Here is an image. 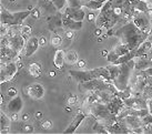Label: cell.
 Instances as JSON below:
<instances>
[{
  "mask_svg": "<svg viewBox=\"0 0 152 134\" xmlns=\"http://www.w3.org/2000/svg\"><path fill=\"white\" fill-rule=\"evenodd\" d=\"M106 37H115L118 39V42L126 44L130 50H135L148 38V36L133 23V21H129L119 28H112L108 30L103 38Z\"/></svg>",
  "mask_w": 152,
  "mask_h": 134,
  "instance_id": "6da1fadb",
  "label": "cell"
},
{
  "mask_svg": "<svg viewBox=\"0 0 152 134\" xmlns=\"http://www.w3.org/2000/svg\"><path fill=\"white\" fill-rule=\"evenodd\" d=\"M69 74L78 83L86 82V81H89V80L92 79H98V78H103L108 82L112 83L111 76H110V72L107 67L97 68V69H92V70H86V69L85 70H70Z\"/></svg>",
  "mask_w": 152,
  "mask_h": 134,
  "instance_id": "7a4b0ae2",
  "label": "cell"
},
{
  "mask_svg": "<svg viewBox=\"0 0 152 134\" xmlns=\"http://www.w3.org/2000/svg\"><path fill=\"white\" fill-rule=\"evenodd\" d=\"M134 59H132V60L126 63H122V64H118L119 73L117 79L113 81V85L118 89L119 91H123L129 87L131 76L134 72Z\"/></svg>",
  "mask_w": 152,
  "mask_h": 134,
  "instance_id": "3957f363",
  "label": "cell"
},
{
  "mask_svg": "<svg viewBox=\"0 0 152 134\" xmlns=\"http://www.w3.org/2000/svg\"><path fill=\"white\" fill-rule=\"evenodd\" d=\"M79 91L82 93H89L93 92V91H111L117 94L119 90L114 87L112 83L108 82L107 80H104L103 78H98V79H92L86 81V82H81L78 85Z\"/></svg>",
  "mask_w": 152,
  "mask_h": 134,
  "instance_id": "277c9868",
  "label": "cell"
},
{
  "mask_svg": "<svg viewBox=\"0 0 152 134\" xmlns=\"http://www.w3.org/2000/svg\"><path fill=\"white\" fill-rule=\"evenodd\" d=\"M32 7L30 6L29 8L25 11H18V12H10L4 6H0V13H1V23L7 25L9 27L13 25H22L23 21L27 17H29L32 11Z\"/></svg>",
  "mask_w": 152,
  "mask_h": 134,
  "instance_id": "5b68a950",
  "label": "cell"
},
{
  "mask_svg": "<svg viewBox=\"0 0 152 134\" xmlns=\"http://www.w3.org/2000/svg\"><path fill=\"white\" fill-rule=\"evenodd\" d=\"M18 72H19V68L16 61L13 60L8 62L1 61L0 62V83L4 84L11 81L18 74Z\"/></svg>",
  "mask_w": 152,
  "mask_h": 134,
  "instance_id": "8992f818",
  "label": "cell"
},
{
  "mask_svg": "<svg viewBox=\"0 0 152 134\" xmlns=\"http://www.w3.org/2000/svg\"><path fill=\"white\" fill-rule=\"evenodd\" d=\"M25 94L34 100H42L46 94V89L40 83H31L25 88Z\"/></svg>",
  "mask_w": 152,
  "mask_h": 134,
  "instance_id": "52a82bcc",
  "label": "cell"
},
{
  "mask_svg": "<svg viewBox=\"0 0 152 134\" xmlns=\"http://www.w3.org/2000/svg\"><path fill=\"white\" fill-rule=\"evenodd\" d=\"M87 117V114L83 112V111H78L77 112V115L75 117V119H72L71 123L68 125V127L64 131V134H71L75 133L78 127L82 124V122L85 121V119Z\"/></svg>",
  "mask_w": 152,
  "mask_h": 134,
  "instance_id": "ba28073f",
  "label": "cell"
},
{
  "mask_svg": "<svg viewBox=\"0 0 152 134\" xmlns=\"http://www.w3.org/2000/svg\"><path fill=\"white\" fill-rule=\"evenodd\" d=\"M39 48H40V44H39V38L34 37V36H31L27 42H26V47L25 50H23V55L27 58H30L37 52Z\"/></svg>",
  "mask_w": 152,
  "mask_h": 134,
  "instance_id": "9c48e42d",
  "label": "cell"
},
{
  "mask_svg": "<svg viewBox=\"0 0 152 134\" xmlns=\"http://www.w3.org/2000/svg\"><path fill=\"white\" fill-rule=\"evenodd\" d=\"M26 42L27 41L23 39V37H22L21 34H17L16 36H13V37L10 38V44H9V47H10L16 53L21 55L22 52H23V50H25Z\"/></svg>",
  "mask_w": 152,
  "mask_h": 134,
  "instance_id": "30bf717a",
  "label": "cell"
},
{
  "mask_svg": "<svg viewBox=\"0 0 152 134\" xmlns=\"http://www.w3.org/2000/svg\"><path fill=\"white\" fill-rule=\"evenodd\" d=\"M48 28L51 32H57L58 30L64 29V22H62V12L56 13L55 16L48 18Z\"/></svg>",
  "mask_w": 152,
  "mask_h": 134,
  "instance_id": "8fae6325",
  "label": "cell"
},
{
  "mask_svg": "<svg viewBox=\"0 0 152 134\" xmlns=\"http://www.w3.org/2000/svg\"><path fill=\"white\" fill-rule=\"evenodd\" d=\"M107 106H108V109H109L110 112L112 114H114L115 117L126 108L123 100L118 95H115L112 100L110 101L109 103H107Z\"/></svg>",
  "mask_w": 152,
  "mask_h": 134,
  "instance_id": "7c38bea8",
  "label": "cell"
},
{
  "mask_svg": "<svg viewBox=\"0 0 152 134\" xmlns=\"http://www.w3.org/2000/svg\"><path fill=\"white\" fill-rule=\"evenodd\" d=\"M64 13L75 21H83V19L86 18L85 8H70V7H67L64 9Z\"/></svg>",
  "mask_w": 152,
  "mask_h": 134,
  "instance_id": "4fadbf2b",
  "label": "cell"
},
{
  "mask_svg": "<svg viewBox=\"0 0 152 134\" xmlns=\"http://www.w3.org/2000/svg\"><path fill=\"white\" fill-rule=\"evenodd\" d=\"M22 109H23V101H22V98L19 94L16 95L15 98H11L7 103V110L10 113H13V112L20 113Z\"/></svg>",
  "mask_w": 152,
  "mask_h": 134,
  "instance_id": "5bb4252c",
  "label": "cell"
},
{
  "mask_svg": "<svg viewBox=\"0 0 152 134\" xmlns=\"http://www.w3.org/2000/svg\"><path fill=\"white\" fill-rule=\"evenodd\" d=\"M132 21H133V23H134L140 30H144V29H148V28H151V25H150V18L147 16V13L145 12L138 13L135 17H133Z\"/></svg>",
  "mask_w": 152,
  "mask_h": 134,
  "instance_id": "9a60e30c",
  "label": "cell"
},
{
  "mask_svg": "<svg viewBox=\"0 0 152 134\" xmlns=\"http://www.w3.org/2000/svg\"><path fill=\"white\" fill-rule=\"evenodd\" d=\"M62 22H64V30H75L78 31L82 28L83 22L82 21H75L72 20L71 18H69L62 12Z\"/></svg>",
  "mask_w": 152,
  "mask_h": 134,
  "instance_id": "2e32d148",
  "label": "cell"
},
{
  "mask_svg": "<svg viewBox=\"0 0 152 134\" xmlns=\"http://www.w3.org/2000/svg\"><path fill=\"white\" fill-rule=\"evenodd\" d=\"M66 63V51L62 49H57L53 57V64L57 69L61 70Z\"/></svg>",
  "mask_w": 152,
  "mask_h": 134,
  "instance_id": "e0dca14e",
  "label": "cell"
},
{
  "mask_svg": "<svg viewBox=\"0 0 152 134\" xmlns=\"http://www.w3.org/2000/svg\"><path fill=\"white\" fill-rule=\"evenodd\" d=\"M26 71H27V73H29L31 76H34V78H40L41 72H42V66H41V63L39 62H32L28 64Z\"/></svg>",
  "mask_w": 152,
  "mask_h": 134,
  "instance_id": "ac0fdd59",
  "label": "cell"
},
{
  "mask_svg": "<svg viewBox=\"0 0 152 134\" xmlns=\"http://www.w3.org/2000/svg\"><path fill=\"white\" fill-rule=\"evenodd\" d=\"M152 50V42L148 39H145L141 44H140L137 49H135V52H137V58H139L141 55H147L150 51Z\"/></svg>",
  "mask_w": 152,
  "mask_h": 134,
  "instance_id": "d6986e66",
  "label": "cell"
},
{
  "mask_svg": "<svg viewBox=\"0 0 152 134\" xmlns=\"http://www.w3.org/2000/svg\"><path fill=\"white\" fill-rule=\"evenodd\" d=\"M134 61H135V64H134L135 71H143L147 68L152 67V63L147 58H134Z\"/></svg>",
  "mask_w": 152,
  "mask_h": 134,
  "instance_id": "ffe728a7",
  "label": "cell"
},
{
  "mask_svg": "<svg viewBox=\"0 0 152 134\" xmlns=\"http://www.w3.org/2000/svg\"><path fill=\"white\" fill-rule=\"evenodd\" d=\"M137 58V52H135V50H131L130 52H128V53H126V55H121V57H119L114 62H112L111 64H122V63H126L128 62V61H130V60H132V59Z\"/></svg>",
  "mask_w": 152,
  "mask_h": 134,
  "instance_id": "44dd1931",
  "label": "cell"
},
{
  "mask_svg": "<svg viewBox=\"0 0 152 134\" xmlns=\"http://www.w3.org/2000/svg\"><path fill=\"white\" fill-rule=\"evenodd\" d=\"M11 123H12V122H11L10 117H8L4 111H1V112H0V130H1V129H4V127H10V124H11Z\"/></svg>",
  "mask_w": 152,
  "mask_h": 134,
  "instance_id": "7402d4cb",
  "label": "cell"
},
{
  "mask_svg": "<svg viewBox=\"0 0 152 134\" xmlns=\"http://www.w3.org/2000/svg\"><path fill=\"white\" fill-rule=\"evenodd\" d=\"M78 60H79L78 53L75 50H68L66 52V62H68L69 64H76Z\"/></svg>",
  "mask_w": 152,
  "mask_h": 134,
  "instance_id": "603a6c76",
  "label": "cell"
},
{
  "mask_svg": "<svg viewBox=\"0 0 152 134\" xmlns=\"http://www.w3.org/2000/svg\"><path fill=\"white\" fill-rule=\"evenodd\" d=\"M104 4H101V2H98V1H94V0H90L89 2H86L83 4V8H87L89 10H94V11H99L100 9L102 8V6Z\"/></svg>",
  "mask_w": 152,
  "mask_h": 134,
  "instance_id": "cb8c5ba5",
  "label": "cell"
},
{
  "mask_svg": "<svg viewBox=\"0 0 152 134\" xmlns=\"http://www.w3.org/2000/svg\"><path fill=\"white\" fill-rule=\"evenodd\" d=\"M20 34H21L22 37H23V39L27 41V40H28V39L32 36V28H31V25H21V29H20Z\"/></svg>",
  "mask_w": 152,
  "mask_h": 134,
  "instance_id": "d4e9b609",
  "label": "cell"
},
{
  "mask_svg": "<svg viewBox=\"0 0 152 134\" xmlns=\"http://www.w3.org/2000/svg\"><path fill=\"white\" fill-rule=\"evenodd\" d=\"M50 44L53 47V48L60 47L62 44V37H61L60 34H57V32H53L50 38Z\"/></svg>",
  "mask_w": 152,
  "mask_h": 134,
  "instance_id": "484cf974",
  "label": "cell"
},
{
  "mask_svg": "<svg viewBox=\"0 0 152 134\" xmlns=\"http://www.w3.org/2000/svg\"><path fill=\"white\" fill-rule=\"evenodd\" d=\"M52 4H55L56 9H57L59 12H64V9L68 7L67 0H52Z\"/></svg>",
  "mask_w": 152,
  "mask_h": 134,
  "instance_id": "4316f807",
  "label": "cell"
},
{
  "mask_svg": "<svg viewBox=\"0 0 152 134\" xmlns=\"http://www.w3.org/2000/svg\"><path fill=\"white\" fill-rule=\"evenodd\" d=\"M67 2L70 8H83V2L81 0H67Z\"/></svg>",
  "mask_w": 152,
  "mask_h": 134,
  "instance_id": "83f0119b",
  "label": "cell"
},
{
  "mask_svg": "<svg viewBox=\"0 0 152 134\" xmlns=\"http://www.w3.org/2000/svg\"><path fill=\"white\" fill-rule=\"evenodd\" d=\"M52 126H53V123H52V121H50V120H43V121H41V123H40V129L42 131L51 130Z\"/></svg>",
  "mask_w": 152,
  "mask_h": 134,
  "instance_id": "f1b7e54d",
  "label": "cell"
},
{
  "mask_svg": "<svg viewBox=\"0 0 152 134\" xmlns=\"http://www.w3.org/2000/svg\"><path fill=\"white\" fill-rule=\"evenodd\" d=\"M64 38L68 41H73L76 38V31L75 30H64Z\"/></svg>",
  "mask_w": 152,
  "mask_h": 134,
  "instance_id": "f546056e",
  "label": "cell"
},
{
  "mask_svg": "<svg viewBox=\"0 0 152 134\" xmlns=\"http://www.w3.org/2000/svg\"><path fill=\"white\" fill-rule=\"evenodd\" d=\"M141 121H142L143 127H147V126H149L150 124H152V114L148 113L145 117H143L142 119H141Z\"/></svg>",
  "mask_w": 152,
  "mask_h": 134,
  "instance_id": "4dcf8cb0",
  "label": "cell"
},
{
  "mask_svg": "<svg viewBox=\"0 0 152 134\" xmlns=\"http://www.w3.org/2000/svg\"><path fill=\"white\" fill-rule=\"evenodd\" d=\"M21 130L25 133H32L34 132V126L29 123H27V122H23V124H21Z\"/></svg>",
  "mask_w": 152,
  "mask_h": 134,
  "instance_id": "1f68e13d",
  "label": "cell"
},
{
  "mask_svg": "<svg viewBox=\"0 0 152 134\" xmlns=\"http://www.w3.org/2000/svg\"><path fill=\"white\" fill-rule=\"evenodd\" d=\"M91 12H89L88 15H86V17L88 19L89 22H91V23H96V20H97V16L96 12H94V10H90Z\"/></svg>",
  "mask_w": 152,
  "mask_h": 134,
  "instance_id": "d6a6232c",
  "label": "cell"
},
{
  "mask_svg": "<svg viewBox=\"0 0 152 134\" xmlns=\"http://www.w3.org/2000/svg\"><path fill=\"white\" fill-rule=\"evenodd\" d=\"M7 94H8L9 99L15 98L16 95H18V90L15 88V87H10V88H8V90H7Z\"/></svg>",
  "mask_w": 152,
  "mask_h": 134,
  "instance_id": "836d02e7",
  "label": "cell"
},
{
  "mask_svg": "<svg viewBox=\"0 0 152 134\" xmlns=\"http://www.w3.org/2000/svg\"><path fill=\"white\" fill-rule=\"evenodd\" d=\"M31 17L34 18V19H39V18L41 17V11H40V8L37 7V8H34L32 9V11H31V15H30Z\"/></svg>",
  "mask_w": 152,
  "mask_h": 134,
  "instance_id": "e575fe53",
  "label": "cell"
},
{
  "mask_svg": "<svg viewBox=\"0 0 152 134\" xmlns=\"http://www.w3.org/2000/svg\"><path fill=\"white\" fill-rule=\"evenodd\" d=\"M77 103H78V96L75 95V94H72V95L69 96V99H68V105L73 106V105H76Z\"/></svg>",
  "mask_w": 152,
  "mask_h": 134,
  "instance_id": "d590c367",
  "label": "cell"
},
{
  "mask_svg": "<svg viewBox=\"0 0 152 134\" xmlns=\"http://www.w3.org/2000/svg\"><path fill=\"white\" fill-rule=\"evenodd\" d=\"M76 66L79 70H85L86 67H87V62H86L83 59H81V60H78V61H77Z\"/></svg>",
  "mask_w": 152,
  "mask_h": 134,
  "instance_id": "8d00e7d4",
  "label": "cell"
},
{
  "mask_svg": "<svg viewBox=\"0 0 152 134\" xmlns=\"http://www.w3.org/2000/svg\"><path fill=\"white\" fill-rule=\"evenodd\" d=\"M10 119H11V122H18L19 121V119H21V117H19V113L17 112H13V113H10Z\"/></svg>",
  "mask_w": 152,
  "mask_h": 134,
  "instance_id": "74e56055",
  "label": "cell"
},
{
  "mask_svg": "<svg viewBox=\"0 0 152 134\" xmlns=\"http://www.w3.org/2000/svg\"><path fill=\"white\" fill-rule=\"evenodd\" d=\"M47 43H48V40L45 36H41V37H39V44L40 47H45L47 46Z\"/></svg>",
  "mask_w": 152,
  "mask_h": 134,
  "instance_id": "f35d334b",
  "label": "cell"
},
{
  "mask_svg": "<svg viewBox=\"0 0 152 134\" xmlns=\"http://www.w3.org/2000/svg\"><path fill=\"white\" fill-rule=\"evenodd\" d=\"M147 108L149 110V113L152 114V98L147 99Z\"/></svg>",
  "mask_w": 152,
  "mask_h": 134,
  "instance_id": "ab89813d",
  "label": "cell"
},
{
  "mask_svg": "<svg viewBox=\"0 0 152 134\" xmlns=\"http://www.w3.org/2000/svg\"><path fill=\"white\" fill-rule=\"evenodd\" d=\"M93 34L96 36V38H98V37H101V34H102V29H101V28H98V27H97V29L94 30V32H93Z\"/></svg>",
  "mask_w": 152,
  "mask_h": 134,
  "instance_id": "60d3db41",
  "label": "cell"
},
{
  "mask_svg": "<svg viewBox=\"0 0 152 134\" xmlns=\"http://www.w3.org/2000/svg\"><path fill=\"white\" fill-rule=\"evenodd\" d=\"M142 72H143V73H144V74H145L147 76H152V67L147 68V69H145V70H143Z\"/></svg>",
  "mask_w": 152,
  "mask_h": 134,
  "instance_id": "b9f144b4",
  "label": "cell"
},
{
  "mask_svg": "<svg viewBox=\"0 0 152 134\" xmlns=\"http://www.w3.org/2000/svg\"><path fill=\"white\" fill-rule=\"evenodd\" d=\"M143 133L152 134V124H150V125L147 126V127H143Z\"/></svg>",
  "mask_w": 152,
  "mask_h": 134,
  "instance_id": "7bdbcfd3",
  "label": "cell"
},
{
  "mask_svg": "<svg viewBox=\"0 0 152 134\" xmlns=\"http://www.w3.org/2000/svg\"><path fill=\"white\" fill-rule=\"evenodd\" d=\"M21 120H22V122H28L30 120V114H28V113L22 114Z\"/></svg>",
  "mask_w": 152,
  "mask_h": 134,
  "instance_id": "ee69618b",
  "label": "cell"
},
{
  "mask_svg": "<svg viewBox=\"0 0 152 134\" xmlns=\"http://www.w3.org/2000/svg\"><path fill=\"white\" fill-rule=\"evenodd\" d=\"M147 87L150 88L152 90V76H148L147 78Z\"/></svg>",
  "mask_w": 152,
  "mask_h": 134,
  "instance_id": "f6af8a7d",
  "label": "cell"
},
{
  "mask_svg": "<svg viewBox=\"0 0 152 134\" xmlns=\"http://www.w3.org/2000/svg\"><path fill=\"white\" fill-rule=\"evenodd\" d=\"M42 117H43L42 112H37V113L34 114V117H36V120H38V121H41Z\"/></svg>",
  "mask_w": 152,
  "mask_h": 134,
  "instance_id": "bcb514c9",
  "label": "cell"
},
{
  "mask_svg": "<svg viewBox=\"0 0 152 134\" xmlns=\"http://www.w3.org/2000/svg\"><path fill=\"white\" fill-rule=\"evenodd\" d=\"M0 104H1V105L4 104V94H0Z\"/></svg>",
  "mask_w": 152,
  "mask_h": 134,
  "instance_id": "7dc6e473",
  "label": "cell"
},
{
  "mask_svg": "<svg viewBox=\"0 0 152 134\" xmlns=\"http://www.w3.org/2000/svg\"><path fill=\"white\" fill-rule=\"evenodd\" d=\"M108 53H109V52H108V50H102V52H101V55H103V57H107V55H108Z\"/></svg>",
  "mask_w": 152,
  "mask_h": 134,
  "instance_id": "c3c4849f",
  "label": "cell"
},
{
  "mask_svg": "<svg viewBox=\"0 0 152 134\" xmlns=\"http://www.w3.org/2000/svg\"><path fill=\"white\" fill-rule=\"evenodd\" d=\"M56 74H57V73H56L55 71H50V72H49V76H50L51 78H53V76H56Z\"/></svg>",
  "mask_w": 152,
  "mask_h": 134,
  "instance_id": "681fc988",
  "label": "cell"
},
{
  "mask_svg": "<svg viewBox=\"0 0 152 134\" xmlns=\"http://www.w3.org/2000/svg\"><path fill=\"white\" fill-rule=\"evenodd\" d=\"M147 39H148V40H150V41L152 42V30H151V32L148 34V38H147Z\"/></svg>",
  "mask_w": 152,
  "mask_h": 134,
  "instance_id": "f907efd6",
  "label": "cell"
},
{
  "mask_svg": "<svg viewBox=\"0 0 152 134\" xmlns=\"http://www.w3.org/2000/svg\"><path fill=\"white\" fill-rule=\"evenodd\" d=\"M66 112H68V113H69V112H72V110H71V108H70V105H69V106H67V108H66Z\"/></svg>",
  "mask_w": 152,
  "mask_h": 134,
  "instance_id": "816d5d0a",
  "label": "cell"
},
{
  "mask_svg": "<svg viewBox=\"0 0 152 134\" xmlns=\"http://www.w3.org/2000/svg\"><path fill=\"white\" fill-rule=\"evenodd\" d=\"M94 1H98V2H101V4H104V2H107L108 0H94Z\"/></svg>",
  "mask_w": 152,
  "mask_h": 134,
  "instance_id": "f5cc1de1",
  "label": "cell"
},
{
  "mask_svg": "<svg viewBox=\"0 0 152 134\" xmlns=\"http://www.w3.org/2000/svg\"><path fill=\"white\" fill-rule=\"evenodd\" d=\"M81 1H82V2H83V4H85L86 2H89V1H90V0H81Z\"/></svg>",
  "mask_w": 152,
  "mask_h": 134,
  "instance_id": "db71d44e",
  "label": "cell"
},
{
  "mask_svg": "<svg viewBox=\"0 0 152 134\" xmlns=\"http://www.w3.org/2000/svg\"><path fill=\"white\" fill-rule=\"evenodd\" d=\"M142 1H145V2H152V0H142Z\"/></svg>",
  "mask_w": 152,
  "mask_h": 134,
  "instance_id": "11a10c76",
  "label": "cell"
},
{
  "mask_svg": "<svg viewBox=\"0 0 152 134\" xmlns=\"http://www.w3.org/2000/svg\"><path fill=\"white\" fill-rule=\"evenodd\" d=\"M150 25H151V28H152V17L150 18Z\"/></svg>",
  "mask_w": 152,
  "mask_h": 134,
  "instance_id": "9f6ffc18",
  "label": "cell"
},
{
  "mask_svg": "<svg viewBox=\"0 0 152 134\" xmlns=\"http://www.w3.org/2000/svg\"><path fill=\"white\" fill-rule=\"evenodd\" d=\"M9 1H10V2H15V1H16V0H9Z\"/></svg>",
  "mask_w": 152,
  "mask_h": 134,
  "instance_id": "6f0895ef",
  "label": "cell"
}]
</instances>
